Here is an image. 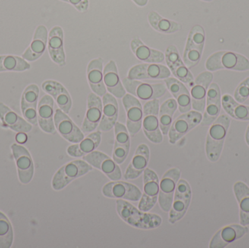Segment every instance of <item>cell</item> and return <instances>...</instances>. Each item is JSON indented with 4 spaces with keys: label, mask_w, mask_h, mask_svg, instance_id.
I'll list each match as a JSON object with an SVG mask.
<instances>
[{
    "label": "cell",
    "mask_w": 249,
    "mask_h": 248,
    "mask_svg": "<svg viewBox=\"0 0 249 248\" xmlns=\"http://www.w3.org/2000/svg\"><path fill=\"white\" fill-rule=\"evenodd\" d=\"M13 242V227L7 216L0 212V248H10Z\"/></svg>",
    "instance_id": "42"
},
{
    "label": "cell",
    "mask_w": 249,
    "mask_h": 248,
    "mask_svg": "<svg viewBox=\"0 0 249 248\" xmlns=\"http://www.w3.org/2000/svg\"><path fill=\"white\" fill-rule=\"evenodd\" d=\"M149 158L150 151L149 147L146 144H140L136 149L134 155L126 169L124 179L125 180L138 179L147 168Z\"/></svg>",
    "instance_id": "22"
},
{
    "label": "cell",
    "mask_w": 249,
    "mask_h": 248,
    "mask_svg": "<svg viewBox=\"0 0 249 248\" xmlns=\"http://www.w3.org/2000/svg\"><path fill=\"white\" fill-rule=\"evenodd\" d=\"M249 98V77L241 82V84L237 87L234 93V99L243 103Z\"/></svg>",
    "instance_id": "43"
},
{
    "label": "cell",
    "mask_w": 249,
    "mask_h": 248,
    "mask_svg": "<svg viewBox=\"0 0 249 248\" xmlns=\"http://www.w3.org/2000/svg\"><path fill=\"white\" fill-rule=\"evenodd\" d=\"M213 75L211 71L200 73L194 81L191 89L192 108L195 111L204 112L206 108V96L209 86L213 81Z\"/></svg>",
    "instance_id": "15"
},
{
    "label": "cell",
    "mask_w": 249,
    "mask_h": 248,
    "mask_svg": "<svg viewBox=\"0 0 249 248\" xmlns=\"http://www.w3.org/2000/svg\"><path fill=\"white\" fill-rule=\"evenodd\" d=\"M203 115L197 111H190L180 115L173 122L168 132L169 143L175 144L186 134L200 124Z\"/></svg>",
    "instance_id": "10"
},
{
    "label": "cell",
    "mask_w": 249,
    "mask_h": 248,
    "mask_svg": "<svg viewBox=\"0 0 249 248\" xmlns=\"http://www.w3.org/2000/svg\"><path fill=\"white\" fill-rule=\"evenodd\" d=\"M178 109V104L174 99L165 100L159 110V124L162 135H168L173 123V116Z\"/></svg>",
    "instance_id": "39"
},
{
    "label": "cell",
    "mask_w": 249,
    "mask_h": 248,
    "mask_svg": "<svg viewBox=\"0 0 249 248\" xmlns=\"http://www.w3.org/2000/svg\"><path fill=\"white\" fill-rule=\"evenodd\" d=\"M54 123L60 135L69 142L77 144L85 138L84 132L61 109L55 110Z\"/></svg>",
    "instance_id": "16"
},
{
    "label": "cell",
    "mask_w": 249,
    "mask_h": 248,
    "mask_svg": "<svg viewBox=\"0 0 249 248\" xmlns=\"http://www.w3.org/2000/svg\"><path fill=\"white\" fill-rule=\"evenodd\" d=\"M231 122L229 116L222 115L211 125L206 144V155L210 161L214 163L220 157Z\"/></svg>",
    "instance_id": "2"
},
{
    "label": "cell",
    "mask_w": 249,
    "mask_h": 248,
    "mask_svg": "<svg viewBox=\"0 0 249 248\" xmlns=\"http://www.w3.org/2000/svg\"><path fill=\"white\" fill-rule=\"evenodd\" d=\"M104 61L102 58L92 60L88 66L87 77L89 85L95 94L103 97L107 93L104 82Z\"/></svg>",
    "instance_id": "32"
},
{
    "label": "cell",
    "mask_w": 249,
    "mask_h": 248,
    "mask_svg": "<svg viewBox=\"0 0 249 248\" xmlns=\"http://www.w3.org/2000/svg\"><path fill=\"white\" fill-rule=\"evenodd\" d=\"M102 142V132L93 131L77 144H72L67 148V152L70 157H83L96 151Z\"/></svg>",
    "instance_id": "33"
},
{
    "label": "cell",
    "mask_w": 249,
    "mask_h": 248,
    "mask_svg": "<svg viewBox=\"0 0 249 248\" xmlns=\"http://www.w3.org/2000/svg\"><path fill=\"white\" fill-rule=\"evenodd\" d=\"M0 119L3 127L10 128L17 132H29L32 129L31 124L3 103H0Z\"/></svg>",
    "instance_id": "36"
},
{
    "label": "cell",
    "mask_w": 249,
    "mask_h": 248,
    "mask_svg": "<svg viewBox=\"0 0 249 248\" xmlns=\"http://www.w3.org/2000/svg\"><path fill=\"white\" fill-rule=\"evenodd\" d=\"M104 82L107 90L117 99H123L126 94L124 84L120 79L115 61H110L104 68Z\"/></svg>",
    "instance_id": "34"
},
{
    "label": "cell",
    "mask_w": 249,
    "mask_h": 248,
    "mask_svg": "<svg viewBox=\"0 0 249 248\" xmlns=\"http://www.w3.org/2000/svg\"><path fill=\"white\" fill-rule=\"evenodd\" d=\"M165 59L171 72L181 83L190 84L194 82V77L180 56L177 47L170 45L165 50Z\"/></svg>",
    "instance_id": "18"
},
{
    "label": "cell",
    "mask_w": 249,
    "mask_h": 248,
    "mask_svg": "<svg viewBox=\"0 0 249 248\" xmlns=\"http://www.w3.org/2000/svg\"><path fill=\"white\" fill-rule=\"evenodd\" d=\"M246 141H247L249 147V125L248 128H247V132H246Z\"/></svg>",
    "instance_id": "47"
},
{
    "label": "cell",
    "mask_w": 249,
    "mask_h": 248,
    "mask_svg": "<svg viewBox=\"0 0 249 248\" xmlns=\"http://www.w3.org/2000/svg\"><path fill=\"white\" fill-rule=\"evenodd\" d=\"M143 192L139 200L138 208L140 211L149 212L158 201L160 181L153 170L146 168L143 173Z\"/></svg>",
    "instance_id": "11"
},
{
    "label": "cell",
    "mask_w": 249,
    "mask_h": 248,
    "mask_svg": "<svg viewBox=\"0 0 249 248\" xmlns=\"http://www.w3.org/2000/svg\"><path fill=\"white\" fill-rule=\"evenodd\" d=\"M48 48L51 59L60 66L66 65L64 48V31L60 26H54L48 35Z\"/></svg>",
    "instance_id": "28"
},
{
    "label": "cell",
    "mask_w": 249,
    "mask_h": 248,
    "mask_svg": "<svg viewBox=\"0 0 249 248\" xmlns=\"http://www.w3.org/2000/svg\"><path fill=\"white\" fill-rule=\"evenodd\" d=\"M222 105L224 110L233 119L249 121V106L241 104L229 94L222 96Z\"/></svg>",
    "instance_id": "38"
},
{
    "label": "cell",
    "mask_w": 249,
    "mask_h": 248,
    "mask_svg": "<svg viewBox=\"0 0 249 248\" xmlns=\"http://www.w3.org/2000/svg\"><path fill=\"white\" fill-rule=\"evenodd\" d=\"M148 21L154 29L162 33H174L181 29V24L162 17L155 11L148 14Z\"/></svg>",
    "instance_id": "40"
},
{
    "label": "cell",
    "mask_w": 249,
    "mask_h": 248,
    "mask_svg": "<svg viewBox=\"0 0 249 248\" xmlns=\"http://www.w3.org/2000/svg\"><path fill=\"white\" fill-rule=\"evenodd\" d=\"M115 141L112 159L118 165L123 164L128 156L130 148V135L127 128L121 122H116L114 127Z\"/></svg>",
    "instance_id": "23"
},
{
    "label": "cell",
    "mask_w": 249,
    "mask_h": 248,
    "mask_svg": "<svg viewBox=\"0 0 249 248\" xmlns=\"http://www.w3.org/2000/svg\"><path fill=\"white\" fill-rule=\"evenodd\" d=\"M116 210L120 218L135 228L154 230L162 224V218L160 215L140 211L124 199H117Z\"/></svg>",
    "instance_id": "1"
},
{
    "label": "cell",
    "mask_w": 249,
    "mask_h": 248,
    "mask_svg": "<svg viewBox=\"0 0 249 248\" xmlns=\"http://www.w3.org/2000/svg\"><path fill=\"white\" fill-rule=\"evenodd\" d=\"M171 72L165 66L160 64H141L129 70L127 78L134 80H165Z\"/></svg>",
    "instance_id": "17"
},
{
    "label": "cell",
    "mask_w": 249,
    "mask_h": 248,
    "mask_svg": "<svg viewBox=\"0 0 249 248\" xmlns=\"http://www.w3.org/2000/svg\"><path fill=\"white\" fill-rule=\"evenodd\" d=\"M102 194L105 198L124 199L130 202H138L140 200L142 195V192L137 186L121 181L106 183L102 189Z\"/></svg>",
    "instance_id": "13"
},
{
    "label": "cell",
    "mask_w": 249,
    "mask_h": 248,
    "mask_svg": "<svg viewBox=\"0 0 249 248\" xmlns=\"http://www.w3.org/2000/svg\"><path fill=\"white\" fill-rule=\"evenodd\" d=\"M135 4H137L139 7H144L148 4L149 0H132Z\"/></svg>",
    "instance_id": "46"
},
{
    "label": "cell",
    "mask_w": 249,
    "mask_h": 248,
    "mask_svg": "<svg viewBox=\"0 0 249 248\" xmlns=\"http://www.w3.org/2000/svg\"><path fill=\"white\" fill-rule=\"evenodd\" d=\"M234 192L240 207V221L242 226L249 225V188L242 182L234 185Z\"/></svg>",
    "instance_id": "37"
},
{
    "label": "cell",
    "mask_w": 249,
    "mask_h": 248,
    "mask_svg": "<svg viewBox=\"0 0 249 248\" xmlns=\"http://www.w3.org/2000/svg\"><path fill=\"white\" fill-rule=\"evenodd\" d=\"M124 89L127 93L142 100H154L162 97L166 93L165 83H143L139 80H130L125 77L122 80Z\"/></svg>",
    "instance_id": "7"
},
{
    "label": "cell",
    "mask_w": 249,
    "mask_h": 248,
    "mask_svg": "<svg viewBox=\"0 0 249 248\" xmlns=\"http://www.w3.org/2000/svg\"><path fill=\"white\" fill-rule=\"evenodd\" d=\"M48 29L44 25H39L35 30L32 43L23 52L22 58L30 62L39 59L45 52L48 45Z\"/></svg>",
    "instance_id": "29"
},
{
    "label": "cell",
    "mask_w": 249,
    "mask_h": 248,
    "mask_svg": "<svg viewBox=\"0 0 249 248\" xmlns=\"http://www.w3.org/2000/svg\"><path fill=\"white\" fill-rule=\"evenodd\" d=\"M202 1H213V0H202Z\"/></svg>",
    "instance_id": "48"
},
{
    "label": "cell",
    "mask_w": 249,
    "mask_h": 248,
    "mask_svg": "<svg viewBox=\"0 0 249 248\" xmlns=\"http://www.w3.org/2000/svg\"><path fill=\"white\" fill-rule=\"evenodd\" d=\"M206 68L211 72L222 69L247 71H249V60L238 52L218 51L206 60Z\"/></svg>",
    "instance_id": "3"
},
{
    "label": "cell",
    "mask_w": 249,
    "mask_h": 248,
    "mask_svg": "<svg viewBox=\"0 0 249 248\" xmlns=\"http://www.w3.org/2000/svg\"><path fill=\"white\" fill-rule=\"evenodd\" d=\"M11 148L17 165L19 180L23 184H28L32 181L35 173L32 157L28 150L23 146L14 144Z\"/></svg>",
    "instance_id": "19"
},
{
    "label": "cell",
    "mask_w": 249,
    "mask_h": 248,
    "mask_svg": "<svg viewBox=\"0 0 249 248\" xmlns=\"http://www.w3.org/2000/svg\"><path fill=\"white\" fill-rule=\"evenodd\" d=\"M205 42L206 33L203 26H193L189 33L183 55V61L187 68H193L199 64L203 55Z\"/></svg>",
    "instance_id": "6"
},
{
    "label": "cell",
    "mask_w": 249,
    "mask_h": 248,
    "mask_svg": "<svg viewBox=\"0 0 249 248\" xmlns=\"http://www.w3.org/2000/svg\"><path fill=\"white\" fill-rule=\"evenodd\" d=\"M39 90L36 84L27 86L21 97V111L23 116L32 125L37 124V101Z\"/></svg>",
    "instance_id": "25"
},
{
    "label": "cell",
    "mask_w": 249,
    "mask_h": 248,
    "mask_svg": "<svg viewBox=\"0 0 249 248\" xmlns=\"http://www.w3.org/2000/svg\"><path fill=\"white\" fill-rule=\"evenodd\" d=\"M61 1L71 4L75 7L76 10L81 13L87 11L89 7V0H61Z\"/></svg>",
    "instance_id": "44"
},
{
    "label": "cell",
    "mask_w": 249,
    "mask_h": 248,
    "mask_svg": "<svg viewBox=\"0 0 249 248\" xmlns=\"http://www.w3.org/2000/svg\"><path fill=\"white\" fill-rule=\"evenodd\" d=\"M180 177L181 170L177 167H173L167 170L161 179L158 202L160 208L164 212H169L171 210L174 193Z\"/></svg>",
    "instance_id": "9"
},
{
    "label": "cell",
    "mask_w": 249,
    "mask_h": 248,
    "mask_svg": "<svg viewBox=\"0 0 249 248\" xmlns=\"http://www.w3.org/2000/svg\"><path fill=\"white\" fill-rule=\"evenodd\" d=\"M24 133L25 132H20V134H18V135L16 136V139H17V141H18L19 143L23 144V143L26 142V140H27V136H26V134Z\"/></svg>",
    "instance_id": "45"
},
{
    "label": "cell",
    "mask_w": 249,
    "mask_h": 248,
    "mask_svg": "<svg viewBox=\"0 0 249 248\" xmlns=\"http://www.w3.org/2000/svg\"><path fill=\"white\" fill-rule=\"evenodd\" d=\"M130 48L135 56L139 61L148 64H161L165 61V54L163 52L149 48L139 38L132 39Z\"/></svg>",
    "instance_id": "35"
},
{
    "label": "cell",
    "mask_w": 249,
    "mask_h": 248,
    "mask_svg": "<svg viewBox=\"0 0 249 248\" xmlns=\"http://www.w3.org/2000/svg\"><path fill=\"white\" fill-rule=\"evenodd\" d=\"M103 110L99 130L102 132L110 131L115 127L119 115V106L115 96L106 93L102 98Z\"/></svg>",
    "instance_id": "26"
},
{
    "label": "cell",
    "mask_w": 249,
    "mask_h": 248,
    "mask_svg": "<svg viewBox=\"0 0 249 248\" xmlns=\"http://www.w3.org/2000/svg\"><path fill=\"white\" fill-rule=\"evenodd\" d=\"M103 103L100 96L90 93L88 96L87 112L82 125L84 133L93 132L99 127L102 117Z\"/></svg>",
    "instance_id": "20"
},
{
    "label": "cell",
    "mask_w": 249,
    "mask_h": 248,
    "mask_svg": "<svg viewBox=\"0 0 249 248\" xmlns=\"http://www.w3.org/2000/svg\"><path fill=\"white\" fill-rule=\"evenodd\" d=\"M42 88L55 99L58 107L63 112L66 114L70 113L72 106V100L70 93L61 83L55 80H46L42 83Z\"/></svg>",
    "instance_id": "30"
},
{
    "label": "cell",
    "mask_w": 249,
    "mask_h": 248,
    "mask_svg": "<svg viewBox=\"0 0 249 248\" xmlns=\"http://www.w3.org/2000/svg\"><path fill=\"white\" fill-rule=\"evenodd\" d=\"M122 100L127 115L126 128L130 135L134 136L142 129L143 107L139 99L130 93H126Z\"/></svg>",
    "instance_id": "14"
},
{
    "label": "cell",
    "mask_w": 249,
    "mask_h": 248,
    "mask_svg": "<svg viewBox=\"0 0 249 248\" xmlns=\"http://www.w3.org/2000/svg\"><path fill=\"white\" fill-rule=\"evenodd\" d=\"M249 229L246 226L233 225L228 226L221 229L213 236L211 241L209 247L211 248H223L231 243L239 240L248 233Z\"/></svg>",
    "instance_id": "24"
},
{
    "label": "cell",
    "mask_w": 249,
    "mask_h": 248,
    "mask_svg": "<svg viewBox=\"0 0 249 248\" xmlns=\"http://www.w3.org/2000/svg\"><path fill=\"white\" fill-rule=\"evenodd\" d=\"M31 66L26 60L16 55H0V72L24 71L30 69Z\"/></svg>",
    "instance_id": "41"
},
{
    "label": "cell",
    "mask_w": 249,
    "mask_h": 248,
    "mask_svg": "<svg viewBox=\"0 0 249 248\" xmlns=\"http://www.w3.org/2000/svg\"><path fill=\"white\" fill-rule=\"evenodd\" d=\"M37 118L39 127L44 132L55 133L54 100L50 95H45L41 99L38 106Z\"/></svg>",
    "instance_id": "31"
},
{
    "label": "cell",
    "mask_w": 249,
    "mask_h": 248,
    "mask_svg": "<svg viewBox=\"0 0 249 248\" xmlns=\"http://www.w3.org/2000/svg\"></svg>",
    "instance_id": "49"
},
{
    "label": "cell",
    "mask_w": 249,
    "mask_h": 248,
    "mask_svg": "<svg viewBox=\"0 0 249 248\" xmlns=\"http://www.w3.org/2000/svg\"><path fill=\"white\" fill-rule=\"evenodd\" d=\"M191 199L192 190L190 184L184 179H179L169 211L168 221L170 224H176L184 218L190 207Z\"/></svg>",
    "instance_id": "8"
},
{
    "label": "cell",
    "mask_w": 249,
    "mask_h": 248,
    "mask_svg": "<svg viewBox=\"0 0 249 248\" xmlns=\"http://www.w3.org/2000/svg\"><path fill=\"white\" fill-rule=\"evenodd\" d=\"M83 158L92 167L100 170L109 180L115 182L122 179V171L119 165L105 153L96 150Z\"/></svg>",
    "instance_id": "12"
},
{
    "label": "cell",
    "mask_w": 249,
    "mask_h": 248,
    "mask_svg": "<svg viewBox=\"0 0 249 248\" xmlns=\"http://www.w3.org/2000/svg\"><path fill=\"white\" fill-rule=\"evenodd\" d=\"M164 83L177 101L179 112L184 114L191 111V96L183 83L174 77L165 79Z\"/></svg>",
    "instance_id": "27"
},
{
    "label": "cell",
    "mask_w": 249,
    "mask_h": 248,
    "mask_svg": "<svg viewBox=\"0 0 249 248\" xmlns=\"http://www.w3.org/2000/svg\"><path fill=\"white\" fill-rule=\"evenodd\" d=\"M93 170V167L84 160H76L63 165L55 173L52 180V187L55 191H61L73 181Z\"/></svg>",
    "instance_id": "4"
},
{
    "label": "cell",
    "mask_w": 249,
    "mask_h": 248,
    "mask_svg": "<svg viewBox=\"0 0 249 248\" xmlns=\"http://www.w3.org/2000/svg\"><path fill=\"white\" fill-rule=\"evenodd\" d=\"M159 110L158 99L146 101L143 106V131L148 140L155 144H161L163 140V135L160 128Z\"/></svg>",
    "instance_id": "5"
},
{
    "label": "cell",
    "mask_w": 249,
    "mask_h": 248,
    "mask_svg": "<svg viewBox=\"0 0 249 248\" xmlns=\"http://www.w3.org/2000/svg\"><path fill=\"white\" fill-rule=\"evenodd\" d=\"M221 101L220 88L216 83H212L206 96L204 115L200 122L202 126H209L217 119L220 115Z\"/></svg>",
    "instance_id": "21"
}]
</instances>
